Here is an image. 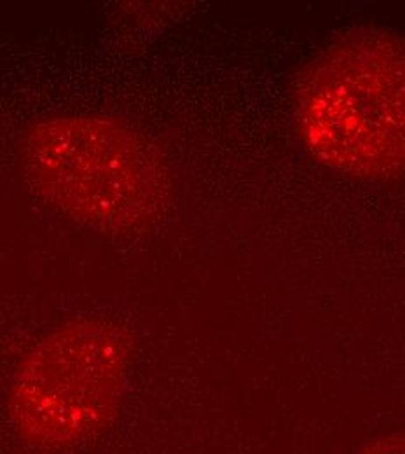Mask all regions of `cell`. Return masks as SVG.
<instances>
[{
  "label": "cell",
  "instance_id": "2",
  "mask_svg": "<svg viewBox=\"0 0 405 454\" xmlns=\"http://www.w3.org/2000/svg\"><path fill=\"white\" fill-rule=\"evenodd\" d=\"M21 161L43 200L93 226L147 219L167 189L156 149L135 129L100 117L35 122L25 133Z\"/></svg>",
  "mask_w": 405,
  "mask_h": 454
},
{
  "label": "cell",
  "instance_id": "1",
  "mask_svg": "<svg viewBox=\"0 0 405 454\" xmlns=\"http://www.w3.org/2000/svg\"><path fill=\"white\" fill-rule=\"evenodd\" d=\"M299 133L318 161L354 176L405 171V39L374 28L339 37L297 95Z\"/></svg>",
  "mask_w": 405,
  "mask_h": 454
},
{
  "label": "cell",
  "instance_id": "4",
  "mask_svg": "<svg viewBox=\"0 0 405 454\" xmlns=\"http://www.w3.org/2000/svg\"><path fill=\"white\" fill-rule=\"evenodd\" d=\"M360 454H405V437L404 435L388 437L385 441H379L369 446Z\"/></svg>",
  "mask_w": 405,
  "mask_h": 454
},
{
  "label": "cell",
  "instance_id": "3",
  "mask_svg": "<svg viewBox=\"0 0 405 454\" xmlns=\"http://www.w3.org/2000/svg\"><path fill=\"white\" fill-rule=\"evenodd\" d=\"M129 367L128 342L98 320L70 322L21 362L11 414L21 439L43 450L77 446L116 418Z\"/></svg>",
  "mask_w": 405,
  "mask_h": 454
}]
</instances>
